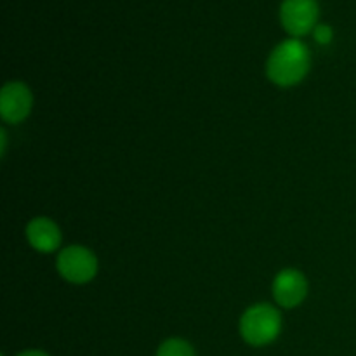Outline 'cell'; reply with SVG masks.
Segmentation results:
<instances>
[{"label":"cell","mask_w":356,"mask_h":356,"mask_svg":"<svg viewBox=\"0 0 356 356\" xmlns=\"http://www.w3.org/2000/svg\"><path fill=\"white\" fill-rule=\"evenodd\" d=\"M309 70V52L301 40L289 38L271 52L266 72L273 83L292 87L301 82Z\"/></svg>","instance_id":"obj_1"},{"label":"cell","mask_w":356,"mask_h":356,"mask_svg":"<svg viewBox=\"0 0 356 356\" xmlns=\"http://www.w3.org/2000/svg\"><path fill=\"white\" fill-rule=\"evenodd\" d=\"M282 330V316L270 305H256L243 313L240 334L250 346H266L273 343Z\"/></svg>","instance_id":"obj_2"},{"label":"cell","mask_w":356,"mask_h":356,"mask_svg":"<svg viewBox=\"0 0 356 356\" xmlns=\"http://www.w3.org/2000/svg\"><path fill=\"white\" fill-rule=\"evenodd\" d=\"M58 271L66 282L75 285L87 284L97 273V259L89 249L80 245L66 247L58 256Z\"/></svg>","instance_id":"obj_3"},{"label":"cell","mask_w":356,"mask_h":356,"mask_svg":"<svg viewBox=\"0 0 356 356\" xmlns=\"http://www.w3.org/2000/svg\"><path fill=\"white\" fill-rule=\"evenodd\" d=\"M282 24L294 37L308 33L318 17L316 0H284L280 7Z\"/></svg>","instance_id":"obj_4"},{"label":"cell","mask_w":356,"mask_h":356,"mask_svg":"<svg viewBox=\"0 0 356 356\" xmlns=\"http://www.w3.org/2000/svg\"><path fill=\"white\" fill-rule=\"evenodd\" d=\"M308 296V282L298 270H284L273 280V298L282 308H296Z\"/></svg>","instance_id":"obj_5"},{"label":"cell","mask_w":356,"mask_h":356,"mask_svg":"<svg viewBox=\"0 0 356 356\" xmlns=\"http://www.w3.org/2000/svg\"><path fill=\"white\" fill-rule=\"evenodd\" d=\"M31 103V92L24 83L9 82L0 92V115L6 122L17 124L30 115Z\"/></svg>","instance_id":"obj_6"},{"label":"cell","mask_w":356,"mask_h":356,"mask_svg":"<svg viewBox=\"0 0 356 356\" xmlns=\"http://www.w3.org/2000/svg\"><path fill=\"white\" fill-rule=\"evenodd\" d=\"M26 238L35 250L44 254L54 252L61 243V232L49 218H35L26 226Z\"/></svg>","instance_id":"obj_7"},{"label":"cell","mask_w":356,"mask_h":356,"mask_svg":"<svg viewBox=\"0 0 356 356\" xmlns=\"http://www.w3.org/2000/svg\"><path fill=\"white\" fill-rule=\"evenodd\" d=\"M156 356H195V351L184 339H167L160 344Z\"/></svg>","instance_id":"obj_8"},{"label":"cell","mask_w":356,"mask_h":356,"mask_svg":"<svg viewBox=\"0 0 356 356\" xmlns=\"http://www.w3.org/2000/svg\"><path fill=\"white\" fill-rule=\"evenodd\" d=\"M315 38L320 44H329L332 40V30H330V26H327V24L315 26Z\"/></svg>","instance_id":"obj_9"},{"label":"cell","mask_w":356,"mask_h":356,"mask_svg":"<svg viewBox=\"0 0 356 356\" xmlns=\"http://www.w3.org/2000/svg\"><path fill=\"white\" fill-rule=\"evenodd\" d=\"M17 356H49V355H45L44 351H38V350H30V351H23V353H21V355H17Z\"/></svg>","instance_id":"obj_10"}]
</instances>
